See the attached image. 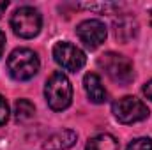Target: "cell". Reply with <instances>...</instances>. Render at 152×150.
I'll return each instance as SVG.
<instances>
[{
    "label": "cell",
    "mask_w": 152,
    "mask_h": 150,
    "mask_svg": "<svg viewBox=\"0 0 152 150\" xmlns=\"http://www.w3.org/2000/svg\"><path fill=\"white\" fill-rule=\"evenodd\" d=\"M7 120H9V106H7V101L0 94V125L7 124Z\"/></svg>",
    "instance_id": "15"
},
{
    "label": "cell",
    "mask_w": 152,
    "mask_h": 150,
    "mask_svg": "<svg viewBox=\"0 0 152 150\" xmlns=\"http://www.w3.org/2000/svg\"><path fill=\"white\" fill-rule=\"evenodd\" d=\"M149 21H151V27H152V9H151V12H149Z\"/></svg>",
    "instance_id": "19"
},
{
    "label": "cell",
    "mask_w": 152,
    "mask_h": 150,
    "mask_svg": "<svg viewBox=\"0 0 152 150\" xmlns=\"http://www.w3.org/2000/svg\"><path fill=\"white\" fill-rule=\"evenodd\" d=\"M44 97L53 111H64L73 103V87L69 78L62 71H57L48 78L44 85Z\"/></svg>",
    "instance_id": "1"
},
{
    "label": "cell",
    "mask_w": 152,
    "mask_h": 150,
    "mask_svg": "<svg viewBox=\"0 0 152 150\" xmlns=\"http://www.w3.org/2000/svg\"><path fill=\"white\" fill-rule=\"evenodd\" d=\"M4 50H5V34L0 30V57L4 55Z\"/></svg>",
    "instance_id": "17"
},
{
    "label": "cell",
    "mask_w": 152,
    "mask_h": 150,
    "mask_svg": "<svg viewBox=\"0 0 152 150\" xmlns=\"http://www.w3.org/2000/svg\"><path fill=\"white\" fill-rule=\"evenodd\" d=\"M126 150H152V140L147 138V136L134 138L133 141H129V145L126 147Z\"/></svg>",
    "instance_id": "14"
},
{
    "label": "cell",
    "mask_w": 152,
    "mask_h": 150,
    "mask_svg": "<svg viewBox=\"0 0 152 150\" xmlns=\"http://www.w3.org/2000/svg\"><path fill=\"white\" fill-rule=\"evenodd\" d=\"M85 150H118V141L112 134H96L87 141Z\"/></svg>",
    "instance_id": "11"
},
{
    "label": "cell",
    "mask_w": 152,
    "mask_h": 150,
    "mask_svg": "<svg viewBox=\"0 0 152 150\" xmlns=\"http://www.w3.org/2000/svg\"><path fill=\"white\" fill-rule=\"evenodd\" d=\"M78 141V134L73 129H62L53 133L50 138H46V141L42 143L44 150H67L75 147Z\"/></svg>",
    "instance_id": "9"
},
{
    "label": "cell",
    "mask_w": 152,
    "mask_h": 150,
    "mask_svg": "<svg viewBox=\"0 0 152 150\" xmlns=\"http://www.w3.org/2000/svg\"><path fill=\"white\" fill-rule=\"evenodd\" d=\"M11 28L21 39H34L42 28V16L36 7L21 5L11 16Z\"/></svg>",
    "instance_id": "4"
},
{
    "label": "cell",
    "mask_w": 152,
    "mask_h": 150,
    "mask_svg": "<svg viewBox=\"0 0 152 150\" xmlns=\"http://www.w3.org/2000/svg\"><path fill=\"white\" fill-rule=\"evenodd\" d=\"M76 36L87 48L96 50L104 42L108 30L101 20H85L76 27Z\"/></svg>",
    "instance_id": "7"
},
{
    "label": "cell",
    "mask_w": 152,
    "mask_h": 150,
    "mask_svg": "<svg viewBox=\"0 0 152 150\" xmlns=\"http://www.w3.org/2000/svg\"><path fill=\"white\" fill-rule=\"evenodd\" d=\"M36 113V106L30 99H18L16 104H14V115L18 120L25 122V120H30Z\"/></svg>",
    "instance_id": "12"
},
{
    "label": "cell",
    "mask_w": 152,
    "mask_h": 150,
    "mask_svg": "<svg viewBox=\"0 0 152 150\" xmlns=\"http://www.w3.org/2000/svg\"><path fill=\"white\" fill-rule=\"evenodd\" d=\"M97 66L104 71V74L112 81L118 85H129L134 79V66L126 55H120L115 51L103 53L97 58Z\"/></svg>",
    "instance_id": "3"
},
{
    "label": "cell",
    "mask_w": 152,
    "mask_h": 150,
    "mask_svg": "<svg viewBox=\"0 0 152 150\" xmlns=\"http://www.w3.org/2000/svg\"><path fill=\"white\" fill-rule=\"evenodd\" d=\"M112 113L120 124H136L149 118L147 104L134 95H124L117 99L112 104Z\"/></svg>",
    "instance_id": "5"
},
{
    "label": "cell",
    "mask_w": 152,
    "mask_h": 150,
    "mask_svg": "<svg viewBox=\"0 0 152 150\" xmlns=\"http://www.w3.org/2000/svg\"><path fill=\"white\" fill-rule=\"evenodd\" d=\"M9 7V2H5V0H0V18H2V14L5 12V9Z\"/></svg>",
    "instance_id": "18"
},
{
    "label": "cell",
    "mask_w": 152,
    "mask_h": 150,
    "mask_svg": "<svg viewBox=\"0 0 152 150\" xmlns=\"http://www.w3.org/2000/svg\"><path fill=\"white\" fill-rule=\"evenodd\" d=\"M142 92H143V95H145L149 101H152V79H151V81H147V83L143 85Z\"/></svg>",
    "instance_id": "16"
},
{
    "label": "cell",
    "mask_w": 152,
    "mask_h": 150,
    "mask_svg": "<svg viewBox=\"0 0 152 150\" xmlns=\"http://www.w3.org/2000/svg\"><path fill=\"white\" fill-rule=\"evenodd\" d=\"M53 58L62 69L71 71V73L80 71L87 62L83 50H80L76 44L69 41H60L53 46Z\"/></svg>",
    "instance_id": "6"
},
{
    "label": "cell",
    "mask_w": 152,
    "mask_h": 150,
    "mask_svg": "<svg viewBox=\"0 0 152 150\" xmlns=\"http://www.w3.org/2000/svg\"><path fill=\"white\" fill-rule=\"evenodd\" d=\"M113 36L122 44L133 41L138 36V21H136V18H133L129 14L118 16L113 21Z\"/></svg>",
    "instance_id": "8"
},
{
    "label": "cell",
    "mask_w": 152,
    "mask_h": 150,
    "mask_svg": "<svg viewBox=\"0 0 152 150\" xmlns=\"http://www.w3.org/2000/svg\"><path fill=\"white\" fill-rule=\"evenodd\" d=\"M41 62L30 48H16L7 57V71L16 81H28L39 73Z\"/></svg>",
    "instance_id": "2"
},
{
    "label": "cell",
    "mask_w": 152,
    "mask_h": 150,
    "mask_svg": "<svg viewBox=\"0 0 152 150\" xmlns=\"http://www.w3.org/2000/svg\"><path fill=\"white\" fill-rule=\"evenodd\" d=\"M83 87H85V92H87V97H88L90 103L103 104L106 101L108 92H106V88H104V85H103L99 74H96V73L85 74V78H83Z\"/></svg>",
    "instance_id": "10"
},
{
    "label": "cell",
    "mask_w": 152,
    "mask_h": 150,
    "mask_svg": "<svg viewBox=\"0 0 152 150\" xmlns=\"http://www.w3.org/2000/svg\"><path fill=\"white\" fill-rule=\"evenodd\" d=\"M78 7H81V9H88V11H96V12H101V14H104V12H113L115 9H118V5L117 4H112V2H104V4H80Z\"/></svg>",
    "instance_id": "13"
}]
</instances>
